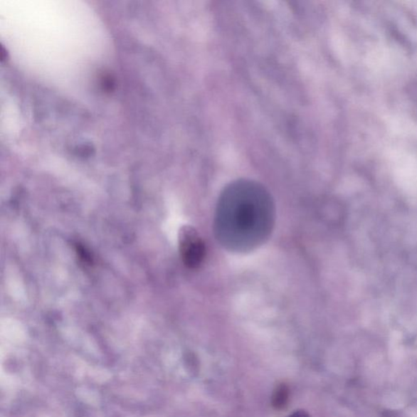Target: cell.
I'll return each instance as SVG.
<instances>
[{"label":"cell","mask_w":417,"mask_h":417,"mask_svg":"<svg viewBox=\"0 0 417 417\" xmlns=\"http://www.w3.org/2000/svg\"><path fill=\"white\" fill-rule=\"evenodd\" d=\"M179 249L186 267L196 269L204 260L206 246L197 231L189 225L179 230Z\"/></svg>","instance_id":"1"},{"label":"cell","mask_w":417,"mask_h":417,"mask_svg":"<svg viewBox=\"0 0 417 417\" xmlns=\"http://www.w3.org/2000/svg\"><path fill=\"white\" fill-rule=\"evenodd\" d=\"M287 417H311L309 416L306 411H296L294 413L287 416Z\"/></svg>","instance_id":"3"},{"label":"cell","mask_w":417,"mask_h":417,"mask_svg":"<svg viewBox=\"0 0 417 417\" xmlns=\"http://www.w3.org/2000/svg\"><path fill=\"white\" fill-rule=\"evenodd\" d=\"M290 389L285 384L276 386L273 394L272 403L275 409L283 410L288 405Z\"/></svg>","instance_id":"2"}]
</instances>
